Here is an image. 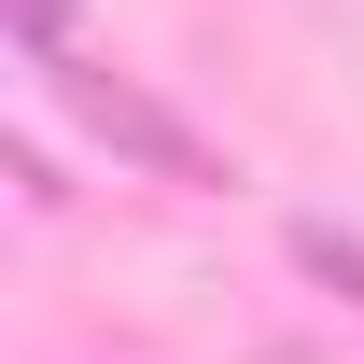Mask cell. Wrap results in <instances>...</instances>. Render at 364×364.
Returning <instances> with one entry per match:
<instances>
[{"label":"cell","instance_id":"6da1fadb","mask_svg":"<svg viewBox=\"0 0 364 364\" xmlns=\"http://www.w3.org/2000/svg\"><path fill=\"white\" fill-rule=\"evenodd\" d=\"M43 70H56V98H70V112H85V127L112 140L127 168H154V182H225V154L182 127V112L140 85V70H112V56H43Z\"/></svg>","mask_w":364,"mask_h":364},{"label":"cell","instance_id":"7a4b0ae2","mask_svg":"<svg viewBox=\"0 0 364 364\" xmlns=\"http://www.w3.org/2000/svg\"><path fill=\"white\" fill-rule=\"evenodd\" d=\"M294 267H309L322 294H336V309H364V238H336V225H322V210H309V225H294Z\"/></svg>","mask_w":364,"mask_h":364}]
</instances>
